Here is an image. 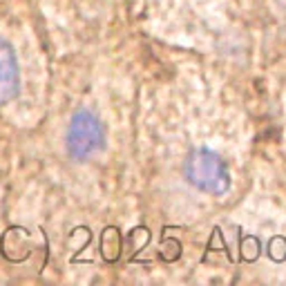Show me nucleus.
<instances>
[{
  "label": "nucleus",
  "instance_id": "nucleus-1",
  "mask_svg": "<svg viewBox=\"0 0 286 286\" xmlns=\"http://www.w3.org/2000/svg\"><path fill=\"white\" fill-rule=\"evenodd\" d=\"M186 177L192 186L210 195H223L230 186V174L221 156L208 147L192 150L186 159Z\"/></svg>",
  "mask_w": 286,
  "mask_h": 286
},
{
  "label": "nucleus",
  "instance_id": "nucleus-2",
  "mask_svg": "<svg viewBox=\"0 0 286 286\" xmlns=\"http://www.w3.org/2000/svg\"><path fill=\"white\" fill-rule=\"evenodd\" d=\"M67 152L72 159L85 161L92 154H96L105 143V130L98 116L89 110H80L72 116L70 128H67Z\"/></svg>",
  "mask_w": 286,
  "mask_h": 286
},
{
  "label": "nucleus",
  "instance_id": "nucleus-3",
  "mask_svg": "<svg viewBox=\"0 0 286 286\" xmlns=\"http://www.w3.org/2000/svg\"><path fill=\"white\" fill-rule=\"evenodd\" d=\"M18 92V63L9 43L0 40V105L11 101Z\"/></svg>",
  "mask_w": 286,
  "mask_h": 286
}]
</instances>
